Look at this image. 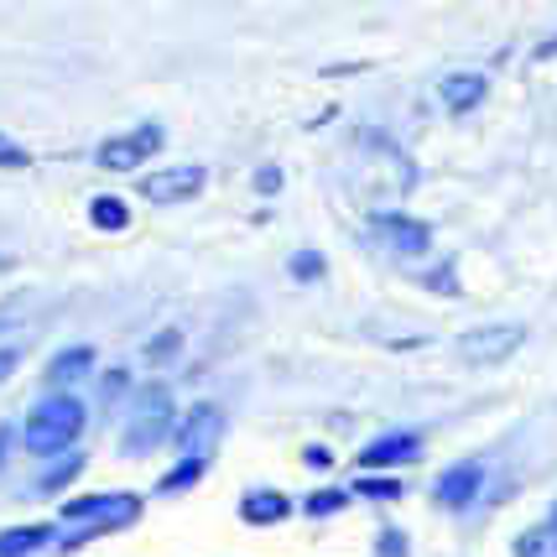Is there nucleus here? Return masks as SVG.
I'll use <instances>...</instances> for the list:
<instances>
[{
    "label": "nucleus",
    "instance_id": "obj_24",
    "mask_svg": "<svg viewBox=\"0 0 557 557\" xmlns=\"http://www.w3.org/2000/svg\"><path fill=\"white\" fill-rule=\"evenodd\" d=\"M381 557H407V536H401V532H381Z\"/></svg>",
    "mask_w": 557,
    "mask_h": 557
},
{
    "label": "nucleus",
    "instance_id": "obj_6",
    "mask_svg": "<svg viewBox=\"0 0 557 557\" xmlns=\"http://www.w3.org/2000/svg\"><path fill=\"white\" fill-rule=\"evenodd\" d=\"M480 490H485V463L480 459H459V463H448L443 474H437V506H448V510H469L474 500H480Z\"/></svg>",
    "mask_w": 557,
    "mask_h": 557
},
{
    "label": "nucleus",
    "instance_id": "obj_10",
    "mask_svg": "<svg viewBox=\"0 0 557 557\" xmlns=\"http://www.w3.org/2000/svg\"><path fill=\"white\" fill-rule=\"evenodd\" d=\"M437 95H443V104L454 110V115H469V110H480L485 104V95H490V78L485 73H448L443 84H437Z\"/></svg>",
    "mask_w": 557,
    "mask_h": 557
},
{
    "label": "nucleus",
    "instance_id": "obj_17",
    "mask_svg": "<svg viewBox=\"0 0 557 557\" xmlns=\"http://www.w3.org/2000/svg\"><path fill=\"white\" fill-rule=\"evenodd\" d=\"M516 557H557V532L553 527H536L516 542Z\"/></svg>",
    "mask_w": 557,
    "mask_h": 557
},
{
    "label": "nucleus",
    "instance_id": "obj_22",
    "mask_svg": "<svg viewBox=\"0 0 557 557\" xmlns=\"http://www.w3.org/2000/svg\"><path fill=\"white\" fill-rule=\"evenodd\" d=\"M177 344H183V334H177V329H162L157 339L146 344V360H168V355L177 349Z\"/></svg>",
    "mask_w": 557,
    "mask_h": 557
},
{
    "label": "nucleus",
    "instance_id": "obj_19",
    "mask_svg": "<svg viewBox=\"0 0 557 557\" xmlns=\"http://www.w3.org/2000/svg\"><path fill=\"white\" fill-rule=\"evenodd\" d=\"M287 271H292V276H297V282H318V276L329 271V261H323L318 250H297V256H292V261H287Z\"/></svg>",
    "mask_w": 557,
    "mask_h": 557
},
{
    "label": "nucleus",
    "instance_id": "obj_13",
    "mask_svg": "<svg viewBox=\"0 0 557 557\" xmlns=\"http://www.w3.org/2000/svg\"><path fill=\"white\" fill-rule=\"evenodd\" d=\"M89 364H95V349H89V344H73V349H63V355H52L48 386H69V381H78Z\"/></svg>",
    "mask_w": 557,
    "mask_h": 557
},
{
    "label": "nucleus",
    "instance_id": "obj_3",
    "mask_svg": "<svg viewBox=\"0 0 557 557\" xmlns=\"http://www.w3.org/2000/svg\"><path fill=\"white\" fill-rule=\"evenodd\" d=\"M521 344H527V329H521V323H490V329L459 334V360L485 370V364H506Z\"/></svg>",
    "mask_w": 557,
    "mask_h": 557
},
{
    "label": "nucleus",
    "instance_id": "obj_14",
    "mask_svg": "<svg viewBox=\"0 0 557 557\" xmlns=\"http://www.w3.org/2000/svg\"><path fill=\"white\" fill-rule=\"evenodd\" d=\"M52 527H11V532H0V557H26L37 553V547H48Z\"/></svg>",
    "mask_w": 557,
    "mask_h": 557
},
{
    "label": "nucleus",
    "instance_id": "obj_21",
    "mask_svg": "<svg viewBox=\"0 0 557 557\" xmlns=\"http://www.w3.org/2000/svg\"><path fill=\"white\" fill-rule=\"evenodd\" d=\"M78 469H84V454H73V459H63L58 469H48V474H42V490H63Z\"/></svg>",
    "mask_w": 557,
    "mask_h": 557
},
{
    "label": "nucleus",
    "instance_id": "obj_28",
    "mask_svg": "<svg viewBox=\"0 0 557 557\" xmlns=\"http://www.w3.org/2000/svg\"><path fill=\"white\" fill-rule=\"evenodd\" d=\"M536 58H542V63H547V58H557V37H553V42H542V48H536Z\"/></svg>",
    "mask_w": 557,
    "mask_h": 557
},
{
    "label": "nucleus",
    "instance_id": "obj_1",
    "mask_svg": "<svg viewBox=\"0 0 557 557\" xmlns=\"http://www.w3.org/2000/svg\"><path fill=\"white\" fill-rule=\"evenodd\" d=\"M78 433H84V401L78 396H48V401H37L26 412L22 443L26 454H37V459H58V454H69L78 443Z\"/></svg>",
    "mask_w": 557,
    "mask_h": 557
},
{
    "label": "nucleus",
    "instance_id": "obj_4",
    "mask_svg": "<svg viewBox=\"0 0 557 557\" xmlns=\"http://www.w3.org/2000/svg\"><path fill=\"white\" fill-rule=\"evenodd\" d=\"M162 151V131L157 125H136V131H125V136H110V141H99L95 162L110 172H136L141 162H151Z\"/></svg>",
    "mask_w": 557,
    "mask_h": 557
},
{
    "label": "nucleus",
    "instance_id": "obj_15",
    "mask_svg": "<svg viewBox=\"0 0 557 557\" xmlns=\"http://www.w3.org/2000/svg\"><path fill=\"white\" fill-rule=\"evenodd\" d=\"M198 480H203V463L183 459V463H177V469H168V474L157 480V495H177V490H194Z\"/></svg>",
    "mask_w": 557,
    "mask_h": 557
},
{
    "label": "nucleus",
    "instance_id": "obj_12",
    "mask_svg": "<svg viewBox=\"0 0 557 557\" xmlns=\"http://www.w3.org/2000/svg\"><path fill=\"white\" fill-rule=\"evenodd\" d=\"M292 516V500L287 495H276V490H250L240 500V521L245 527H276V521H287Z\"/></svg>",
    "mask_w": 557,
    "mask_h": 557
},
{
    "label": "nucleus",
    "instance_id": "obj_8",
    "mask_svg": "<svg viewBox=\"0 0 557 557\" xmlns=\"http://www.w3.org/2000/svg\"><path fill=\"white\" fill-rule=\"evenodd\" d=\"M422 459V437L417 433H386L375 437V443H364L355 463H360V474H381V469H396V463H417Z\"/></svg>",
    "mask_w": 557,
    "mask_h": 557
},
{
    "label": "nucleus",
    "instance_id": "obj_16",
    "mask_svg": "<svg viewBox=\"0 0 557 557\" xmlns=\"http://www.w3.org/2000/svg\"><path fill=\"white\" fill-rule=\"evenodd\" d=\"M89 219H95L99 230H125V224H131V209H125L121 198H95V203H89Z\"/></svg>",
    "mask_w": 557,
    "mask_h": 557
},
{
    "label": "nucleus",
    "instance_id": "obj_5",
    "mask_svg": "<svg viewBox=\"0 0 557 557\" xmlns=\"http://www.w3.org/2000/svg\"><path fill=\"white\" fill-rule=\"evenodd\" d=\"M177 454L194 463H209V454L219 448V437H224V412H219L214 401H198L194 412L177 422Z\"/></svg>",
    "mask_w": 557,
    "mask_h": 557
},
{
    "label": "nucleus",
    "instance_id": "obj_11",
    "mask_svg": "<svg viewBox=\"0 0 557 557\" xmlns=\"http://www.w3.org/2000/svg\"><path fill=\"white\" fill-rule=\"evenodd\" d=\"M125 510H141V495H131V490H121V495H84V500H69L63 506V521H95V516H125Z\"/></svg>",
    "mask_w": 557,
    "mask_h": 557
},
{
    "label": "nucleus",
    "instance_id": "obj_18",
    "mask_svg": "<svg viewBox=\"0 0 557 557\" xmlns=\"http://www.w3.org/2000/svg\"><path fill=\"white\" fill-rule=\"evenodd\" d=\"M349 495H370V500H396V495H401V480H386V474H360Z\"/></svg>",
    "mask_w": 557,
    "mask_h": 557
},
{
    "label": "nucleus",
    "instance_id": "obj_26",
    "mask_svg": "<svg viewBox=\"0 0 557 557\" xmlns=\"http://www.w3.org/2000/svg\"><path fill=\"white\" fill-rule=\"evenodd\" d=\"M302 463H308V469H329V463H334V454H329V448H308V454H302Z\"/></svg>",
    "mask_w": 557,
    "mask_h": 557
},
{
    "label": "nucleus",
    "instance_id": "obj_20",
    "mask_svg": "<svg viewBox=\"0 0 557 557\" xmlns=\"http://www.w3.org/2000/svg\"><path fill=\"white\" fill-rule=\"evenodd\" d=\"M344 506H349V490H318V495H308V516H339Z\"/></svg>",
    "mask_w": 557,
    "mask_h": 557
},
{
    "label": "nucleus",
    "instance_id": "obj_7",
    "mask_svg": "<svg viewBox=\"0 0 557 557\" xmlns=\"http://www.w3.org/2000/svg\"><path fill=\"white\" fill-rule=\"evenodd\" d=\"M203 183H209L203 168H162L141 177V198L146 203H188L203 194Z\"/></svg>",
    "mask_w": 557,
    "mask_h": 557
},
{
    "label": "nucleus",
    "instance_id": "obj_2",
    "mask_svg": "<svg viewBox=\"0 0 557 557\" xmlns=\"http://www.w3.org/2000/svg\"><path fill=\"white\" fill-rule=\"evenodd\" d=\"M172 417H177L172 412V391L162 386V381H151V386L136 391L131 417H125V428H121V454L125 459H141V454H151L168 433H177Z\"/></svg>",
    "mask_w": 557,
    "mask_h": 557
},
{
    "label": "nucleus",
    "instance_id": "obj_9",
    "mask_svg": "<svg viewBox=\"0 0 557 557\" xmlns=\"http://www.w3.org/2000/svg\"><path fill=\"white\" fill-rule=\"evenodd\" d=\"M370 230L401 256H428L433 250V230L412 214H370Z\"/></svg>",
    "mask_w": 557,
    "mask_h": 557
},
{
    "label": "nucleus",
    "instance_id": "obj_23",
    "mask_svg": "<svg viewBox=\"0 0 557 557\" xmlns=\"http://www.w3.org/2000/svg\"><path fill=\"white\" fill-rule=\"evenodd\" d=\"M32 157H26V146H16V141H5L0 136V168H26Z\"/></svg>",
    "mask_w": 557,
    "mask_h": 557
},
{
    "label": "nucleus",
    "instance_id": "obj_29",
    "mask_svg": "<svg viewBox=\"0 0 557 557\" xmlns=\"http://www.w3.org/2000/svg\"><path fill=\"white\" fill-rule=\"evenodd\" d=\"M5 443H11V428H0V463H5Z\"/></svg>",
    "mask_w": 557,
    "mask_h": 557
},
{
    "label": "nucleus",
    "instance_id": "obj_27",
    "mask_svg": "<svg viewBox=\"0 0 557 557\" xmlns=\"http://www.w3.org/2000/svg\"><path fill=\"white\" fill-rule=\"evenodd\" d=\"M16 360H22V355H16V349H0V381H5V375H11V370H16Z\"/></svg>",
    "mask_w": 557,
    "mask_h": 557
},
{
    "label": "nucleus",
    "instance_id": "obj_25",
    "mask_svg": "<svg viewBox=\"0 0 557 557\" xmlns=\"http://www.w3.org/2000/svg\"><path fill=\"white\" fill-rule=\"evenodd\" d=\"M256 188H261V194H276V188H282V172L261 168V172H256Z\"/></svg>",
    "mask_w": 557,
    "mask_h": 557
}]
</instances>
